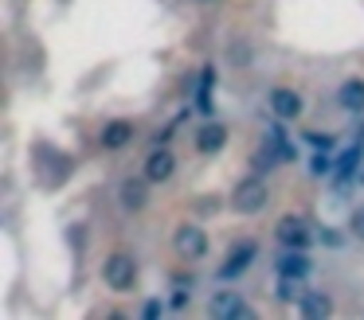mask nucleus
I'll return each instance as SVG.
<instances>
[{
    "mask_svg": "<svg viewBox=\"0 0 364 320\" xmlns=\"http://www.w3.org/2000/svg\"><path fill=\"white\" fill-rule=\"evenodd\" d=\"M145 184H149V180H126V184H122V195H118V199H122V207H126V211H141L145 207Z\"/></svg>",
    "mask_w": 364,
    "mask_h": 320,
    "instance_id": "obj_13",
    "label": "nucleus"
},
{
    "mask_svg": "<svg viewBox=\"0 0 364 320\" xmlns=\"http://www.w3.org/2000/svg\"><path fill=\"white\" fill-rule=\"evenodd\" d=\"M228 145V125H204V129L196 133V148L200 153H220V148Z\"/></svg>",
    "mask_w": 364,
    "mask_h": 320,
    "instance_id": "obj_12",
    "label": "nucleus"
},
{
    "mask_svg": "<svg viewBox=\"0 0 364 320\" xmlns=\"http://www.w3.org/2000/svg\"><path fill=\"white\" fill-rule=\"evenodd\" d=\"M212 82H215V70L204 67V75L196 82V109L200 114H212Z\"/></svg>",
    "mask_w": 364,
    "mask_h": 320,
    "instance_id": "obj_15",
    "label": "nucleus"
},
{
    "mask_svg": "<svg viewBox=\"0 0 364 320\" xmlns=\"http://www.w3.org/2000/svg\"><path fill=\"white\" fill-rule=\"evenodd\" d=\"M298 312H301V316H317V320H321V316H329V312H333V301H329V297H321V293H309V297H301V301H298Z\"/></svg>",
    "mask_w": 364,
    "mask_h": 320,
    "instance_id": "obj_14",
    "label": "nucleus"
},
{
    "mask_svg": "<svg viewBox=\"0 0 364 320\" xmlns=\"http://www.w3.org/2000/svg\"><path fill=\"white\" fill-rule=\"evenodd\" d=\"M267 184H262L259 176H251V180H243V184L235 187V195H231V207L239 211V215H255V211H262L267 207Z\"/></svg>",
    "mask_w": 364,
    "mask_h": 320,
    "instance_id": "obj_2",
    "label": "nucleus"
},
{
    "mask_svg": "<svg viewBox=\"0 0 364 320\" xmlns=\"http://www.w3.org/2000/svg\"><path fill=\"white\" fill-rule=\"evenodd\" d=\"M333 164H337V160H329V156H325L321 148H317V153L309 156V172H314V176H329V172H333Z\"/></svg>",
    "mask_w": 364,
    "mask_h": 320,
    "instance_id": "obj_16",
    "label": "nucleus"
},
{
    "mask_svg": "<svg viewBox=\"0 0 364 320\" xmlns=\"http://www.w3.org/2000/svg\"><path fill=\"white\" fill-rule=\"evenodd\" d=\"M274 270H278V277H294V281H301L309 270H314V262L306 258V250H294V246H286V254L274 262Z\"/></svg>",
    "mask_w": 364,
    "mask_h": 320,
    "instance_id": "obj_9",
    "label": "nucleus"
},
{
    "mask_svg": "<svg viewBox=\"0 0 364 320\" xmlns=\"http://www.w3.org/2000/svg\"><path fill=\"white\" fill-rule=\"evenodd\" d=\"M134 137H137L134 121H110L102 133H98V145H102V148H126Z\"/></svg>",
    "mask_w": 364,
    "mask_h": 320,
    "instance_id": "obj_10",
    "label": "nucleus"
},
{
    "mask_svg": "<svg viewBox=\"0 0 364 320\" xmlns=\"http://www.w3.org/2000/svg\"><path fill=\"white\" fill-rule=\"evenodd\" d=\"M176 172V156L168 153L165 145H153V153L145 156V168H141V176L149 180V184H165L168 176Z\"/></svg>",
    "mask_w": 364,
    "mask_h": 320,
    "instance_id": "obj_4",
    "label": "nucleus"
},
{
    "mask_svg": "<svg viewBox=\"0 0 364 320\" xmlns=\"http://www.w3.org/2000/svg\"><path fill=\"white\" fill-rule=\"evenodd\" d=\"M337 101L348 114H364V78H345L337 90Z\"/></svg>",
    "mask_w": 364,
    "mask_h": 320,
    "instance_id": "obj_11",
    "label": "nucleus"
},
{
    "mask_svg": "<svg viewBox=\"0 0 364 320\" xmlns=\"http://www.w3.org/2000/svg\"><path fill=\"white\" fill-rule=\"evenodd\" d=\"M200 4H212V0H200Z\"/></svg>",
    "mask_w": 364,
    "mask_h": 320,
    "instance_id": "obj_21",
    "label": "nucleus"
},
{
    "mask_svg": "<svg viewBox=\"0 0 364 320\" xmlns=\"http://www.w3.org/2000/svg\"><path fill=\"white\" fill-rule=\"evenodd\" d=\"M301 140H306L309 148H321V153H329V148H333L329 133H314V129H309V133H301Z\"/></svg>",
    "mask_w": 364,
    "mask_h": 320,
    "instance_id": "obj_17",
    "label": "nucleus"
},
{
    "mask_svg": "<svg viewBox=\"0 0 364 320\" xmlns=\"http://www.w3.org/2000/svg\"><path fill=\"white\" fill-rule=\"evenodd\" d=\"M274 234H278V242H282V246H294V250H306L309 242H314V231H309V226L301 223L298 215H286V219H278Z\"/></svg>",
    "mask_w": 364,
    "mask_h": 320,
    "instance_id": "obj_6",
    "label": "nucleus"
},
{
    "mask_svg": "<svg viewBox=\"0 0 364 320\" xmlns=\"http://www.w3.org/2000/svg\"><path fill=\"white\" fill-rule=\"evenodd\" d=\"M270 109H274L278 121H294V117H301L306 101H301V94L290 90V86H274V90H270Z\"/></svg>",
    "mask_w": 364,
    "mask_h": 320,
    "instance_id": "obj_5",
    "label": "nucleus"
},
{
    "mask_svg": "<svg viewBox=\"0 0 364 320\" xmlns=\"http://www.w3.org/2000/svg\"><path fill=\"white\" fill-rule=\"evenodd\" d=\"M274 301H298V289H294V277H278V285H274Z\"/></svg>",
    "mask_w": 364,
    "mask_h": 320,
    "instance_id": "obj_18",
    "label": "nucleus"
},
{
    "mask_svg": "<svg viewBox=\"0 0 364 320\" xmlns=\"http://www.w3.org/2000/svg\"><path fill=\"white\" fill-rule=\"evenodd\" d=\"M161 312H165V304H161V301H145V304H141V316H145V320H157Z\"/></svg>",
    "mask_w": 364,
    "mask_h": 320,
    "instance_id": "obj_20",
    "label": "nucleus"
},
{
    "mask_svg": "<svg viewBox=\"0 0 364 320\" xmlns=\"http://www.w3.org/2000/svg\"><path fill=\"white\" fill-rule=\"evenodd\" d=\"M102 281L114 289V293H126V289H134V281H137V258L126 254V250L110 254V258H106V265H102Z\"/></svg>",
    "mask_w": 364,
    "mask_h": 320,
    "instance_id": "obj_1",
    "label": "nucleus"
},
{
    "mask_svg": "<svg viewBox=\"0 0 364 320\" xmlns=\"http://www.w3.org/2000/svg\"><path fill=\"white\" fill-rule=\"evenodd\" d=\"M173 246H176V254H181V258H188V262H200V258L208 254V234H204V226H196V223L176 226Z\"/></svg>",
    "mask_w": 364,
    "mask_h": 320,
    "instance_id": "obj_3",
    "label": "nucleus"
},
{
    "mask_svg": "<svg viewBox=\"0 0 364 320\" xmlns=\"http://www.w3.org/2000/svg\"><path fill=\"white\" fill-rule=\"evenodd\" d=\"M208 312L220 316V320H247V316H255L251 304H247L243 297H235V293H215L212 304H208Z\"/></svg>",
    "mask_w": 364,
    "mask_h": 320,
    "instance_id": "obj_8",
    "label": "nucleus"
},
{
    "mask_svg": "<svg viewBox=\"0 0 364 320\" xmlns=\"http://www.w3.org/2000/svg\"><path fill=\"white\" fill-rule=\"evenodd\" d=\"M348 234L364 242V203H360V207L353 211V215H348Z\"/></svg>",
    "mask_w": 364,
    "mask_h": 320,
    "instance_id": "obj_19",
    "label": "nucleus"
},
{
    "mask_svg": "<svg viewBox=\"0 0 364 320\" xmlns=\"http://www.w3.org/2000/svg\"><path fill=\"white\" fill-rule=\"evenodd\" d=\"M255 258H259V242H239V246H231L228 262L220 265V277H223V281L239 277L243 270H251V262H255Z\"/></svg>",
    "mask_w": 364,
    "mask_h": 320,
    "instance_id": "obj_7",
    "label": "nucleus"
}]
</instances>
